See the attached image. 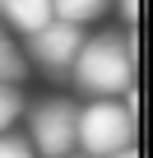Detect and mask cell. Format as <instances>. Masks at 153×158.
I'll return each mask as SVG.
<instances>
[{"mask_svg":"<svg viewBox=\"0 0 153 158\" xmlns=\"http://www.w3.org/2000/svg\"><path fill=\"white\" fill-rule=\"evenodd\" d=\"M135 33H98L74 51V84L93 98H121L135 84Z\"/></svg>","mask_w":153,"mask_h":158,"instance_id":"cell-1","label":"cell"},{"mask_svg":"<svg viewBox=\"0 0 153 158\" xmlns=\"http://www.w3.org/2000/svg\"><path fill=\"white\" fill-rule=\"evenodd\" d=\"M74 144H84L88 158H107V153L135 144V112L116 98H93L74 121Z\"/></svg>","mask_w":153,"mask_h":158,"instance_id":"cell-2","label":"cell"},{"mask_svg":"<svg viewBox=\"0 0 153 158\" xmlns=\"http://www.w3.org/2000/svg\"><path fill=\"white\" fill-rule=\"evenodd\" d=\"M74 121H79V107L74 102H65V98L37 102L33 116H28V144H33V153H42V158L70 153L74 149Z\"/></svg>","mask_w":153,"mask_h":158,"instance_id":"cell-3","label":"cell"},{"mask_svg":"<svg viewBox=\"0 0 153 158\" xmlns=\"http://www.w3.org/2000/svg\"><path fill=\"white\" fill-rule=\"evenodd\" d=\"M84 42V23H70V19H46L42 28L28 33V51L42 70H70L74 65V51Z\"/></svg>","mask_w":153,"mask_h":158,"instance_id":"cell-4","label":"cell"},{"mask_svg":"<svg viewBox=\"0 0 153 158\" xmlns=\"http://www.w3.org/2000/svg\"><path fill=\"white\" fill-rule=\"evenodd\" d=\"M0 19L19 33H33L51 19V0H0Z\"/></svg>","mask_w":153,"mask_h":158,"instance_id":"cell-5","label":"cell"},{"mask_svg":"<svg viewBox=\"0 0 153 158\" xmlns=\"http://www.w3.org/2000/svg\"><path fill=\"white\" fill-rule=\"evenodd\" d=\"M23 74H28V60H23L19 42L0 28V84H23Z\"/></svg>","mask_w":153,"mask_h":158,"instance_id":"cell-6","label":"cell"},{"mask_svg":"<svg viewBox=\"0 0 153 158\" xmlns=\"http://www.w3.org/2000/svg\"><path fill=\"white\" fill-rule=\"evenodd\" d=\"M111 0H51V14L70 19V23H93L98 14H107Z\"/></svg>","mask_w":153,"mask_h":158,"instance_id":"cell-7","label":"cell"},{"mask_svg":"<svg viewBox=\"0 0 153 158\" xmlns=\"http://www.w3.org/2000/svg\"><path fill=\"white\" fill-rule=\"evenodd\" d=\"M19 116H23V93H19V84H0V135H5Z\"/></svg>","mask_w":153,"mask_h":158,"instance_id":"cell-8","label":"cell"},{"mask_svg":"<svg viewBox=\"0 0 153 158\" xmlns=\"http://www.w3.org/2000/svg\"><path fill=\"white\" fill-rule=\"evenodd\" d=\"M0 158H33V144L5 130V135H0Z\"/></svg>","mask_w":153,"mask_h":158,"instance_id":"cell-9","label":"cell"},{"mask_svg":"<svg viewBox=\"0 0 153 158\" xmlns=\"http://www.w3.org/2000/svg\"><path fill=\"white\" fill-rule=\"evenodd\" d=\"M121 14H125V23H135L139 19V0H121Z\"/></svg>","mask_w":153,"mask_h":158,"instance_id":"cell-10","label":"cell"},{"mask_svg":"<svg viewBox=\"0 0 153 158\" xmlns=\"http://www.w3.org/2000/svg\"><path fill=\"white\" fill-rule=\"evenodd\" d=\"M107 158H139V153H135V149L125 144V149H116V153H107Z\"/></svg>","mask_w":153,"mask_h":158,"instance_id":"cell-11","label":"cell"},{"mask_svg":"<svg viewBox=\"0 0 153 158\" xmlns=\"http://www.w3.org/2000/svg\"><path fill=\"white\" fill-rule=\"evenodd\" d=\"M56 158H79V153H74V149H70V153H56Z\"/></svg>","mask_w":153,"mask_h":158,"instance_id":"cell-12","label":"cell"}]
</instances>
